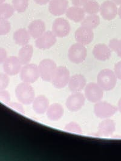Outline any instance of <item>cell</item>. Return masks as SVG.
Wrapping results in <instances>:
<instances>
[{
  "label": "cell",
  "instance_id": "obj_1",
  "mask_svg": "<svg viewBox=\"0 0 121 161\" xmlns=\"http://www.w3.org/2000/svg\"><path fill=\"white\" fill-rule=\"evenodd\" d=\"M15 92L18 100L23 105H29L32 104L35 98L34 88L30 83L23 81L18 85Z\"/></svg>",
  "mask_w": 121,
  "mask_h": 161
},
{
  "label": "cell",
  "instance_id": "obj_2",
  "mask_svg": "<svg viewBox=\"0 0 121 161\" xmlns=\"http://www.w3.org/2000/svg\"><path fill=\"white\" fill-rule=\"evenodd\" d=\"M97 83L105 91L113 90L117 83V77L114 71L110 69H104L97 75Z\"/></svg>",
  "mask_w": 121,
  "mask_h": 161
},
{
  "label": "cell",
  "instance_id": "obj_3",
  "mask_svg": "<svg viewBox=\"0 0 121 161\" xmlns=\"http://www.w3.org/2000/svg\"><path fill=\"white\" fill-rule=\"evenodd\" d=\"M70 73L68 68L64 66L57 67L52 77V85L57 89H62L69 83Z\"/></svg>",
  "mask_w": 121,
  "mask_h": 161
},
{
  "label": "cell",
  "instance_id": "obj_4",
  "mask_svg": "<svg viewBox=\"0 0 121 161\" xmlns=\"http://www.w3.org/2000/svg\"><path fill=\"white\" fill-rule=\"evenodd\" d=\"M38 67L41 79L44 81H51L52 77L57 68L55 61L50 58H45L39 62Z\"/></svg>",
  "mask_w": 121,
  "mask_h": 161
},
{
  "label": "cell",
  "instance_id": "obj_5",
  "mask_svg": "<svg viewBox=\"0 0 121 161\" xmlns=\"http://www.w3.org/2000/svg\"><path fill=\"white\" fill-rule=\"evenodd\" d=\"M118 107L106 101H99L94 105V113L99 119H105L113 116L118 111Z\"/></svg>",
  "mask_w": 121,
  "mask_h": 161
},
{
  "label": "cell",
  "instance_id": "obj_6",
  "mask_svg": "<svg viewBox=\"0 0 121 161\" xmlns=\"http://www.w3.org/2000/svg\"><path fill=\"white\" fill-rule=\"evenodd\" d=\"M21 80L27 83H34L39 77L38 67L34 63H29L24 65L19 72Z\"/></svg>",
  "mask_w": 121,
  "mask_h": 161
},
{
  "label": "cell",
  "instance_id": "obj_7",
  "mask_svg": "<svg viewBox=\"0 0 121 161\" xmlns=\"http://www.w3.org/2000/svg\"><path fill=\"white\" fill-rule=\"evenodd\" d=\"M67 55L71 62L79 64L86 60L87 56V50L84 45L76 43L70 46Z\"/></svg>",
  "mask_w": 121,
  "mask_h": 161
},
{
  "label": "cell",
  "instance_id": "obj_8",
  "mask_svg": "<svg viewBox=\"0 0 121 161\" xmlns=\"http://www.w3.org/2000/svg\"><path fill=\"white\" fill-rule=\"evenodd\" d=\"M84 96L90 102L96 103L103 98L104 90L97 83L90 82L85 87Z\"/></svg>",
  "mask_w": 121,
  "mask_h": 161
},
{
  "label": "cell",
  "instance_id": "obj_9",
  "mask_svg": "<svg viewBox=\"0 0 121 161\" xmlns=\"http://www.w3.org/2000/svg\"><path fill=\"white\" fill-rule=\"evenodd\" d=\"M86 102L85 96L81 92H72L67 97L66 106L71 112H77L84 106Z\"/></svg>",
  "mask_w": 121,
  "mask_h": 161
},
{
  "label": "cell",
  "instance_id": "obj_10",
  "mask_svg": "<svg viewBox=\"0 0 121 161\" xmlns=\"http://www.w3.org/2000/svg\"><path fill=\"white\" fill-rule=\"evenodd\" d=\"M71 27L69 22L64 18L55 19L52 25V32L58 38H64L69 35Z\"/></svg>",
  "mask_w": 121,
  "mask_h": 161
},
{
  "label": "cell",
  "instance_id": "obj_11",
  "mask_svg": "<svg viewBox=\"0 0 121 161\" xmlns=\"http://www.w3.org/2000/svg\"><path fill=\"white\" fill-rule=\"evenodd\" d=\"M100 14L104 19L111 21L116 17L118 9L112 0H107L100 5Z\"/></svg>",
  "mask_w": 121,
  "mask_h": 161
},
{
  "label": "cell",
  "instance_id": "obj_12",
  "mask_svg": "<svg viewBox=\"0 0 121 161\" xmlns=\"http://www.w3.org/2000/svg\"><path fill=\"white\" fill-rule=\"evenodd\" d=\"M22 65L18 57L10 56L3 63V70L9 76H14L20 72Z\"/></svg>",
  "mask_w": 121,
  "mask_h": 161
},
{
  "label": "cell",
  "instance_id": "obj_13",
  "mask_svg": "<svg viewBox=\"0 0 121 161\" xmlns=\"http://www.w3.org/2000/svg\"><path fill=\"white\" fill-rule=\"evenodd\" d=\"M56 36L52 31L45 32L42 36L35 41V46L37 48L45 50L51 48L56 43Z\"/></svg>",
  "mask_w": 121,
  "mask_h": 161
},
{
  "label": "cell",
  "instance_id": "obj_14",
  "mask_svg": "<svg viewBox=\"0 0 121 161\" xmlns=\"http://www.w3.org/2000/svg\"><path fill=\"white\" fill-rule=\"evenodd\" d=\"M75 38L77 43L86 46L92 42L94 39V33L92 29L81 26L76 31Z\"/></svg>",
  "mask_w": 121,
  "mask_h": 161
},
{
  "label": "cell",
  "instance_id": "obj_15",
  "mask_svg": "<svg viewBox=\"0 0 121 161\" xmlns=\"http://www.w3.org/2000/svg\"><path fill=\"white\" fill-rule=\"evenodd\" d=\"M116 130V123L112 119H105L100 122L97 127V136L99 137H109Z\"/></svg>",
  "mask_w": 121,
  "mask_h": 161
},
{
  "label": "cell",
  "instance_id": "obj_16",
  "mask_svg": "<svg viewBox=\"0 0 121 161\" xmlns=\"http://www.w3.org/2000/svg\"><path fill=\"white\" fill-rule=\"evenodd\" d=\"M68 0H50L49 5V10L54 16H60L66 14L68 9Z\"/></svg>",
  "mask_w": 121,
  "mask_h": 161
},
{
  "label": "cell",
  "instance_id": "obj_17",
  "mask_svg": "<svg viewBox=\"0 0 121 161\" xmlns=\"http://www.w3.org/2000/svg\"><path fill=\"white\" fill-rule=\"evenodd\" d=\"M86 85V79L81 74H75L70 77L68 83L69 88L71 92H81Z\"/></svg>",
  "mask_w": 121,
  "mask_h": 161
},
{
  "label": "cell",
  "instance_id": "obj_18",
  "mask_svg": "<svg viewBox=\"0 0 121 161\" xmlns=\"http://www.w3.org/2000/svg\"><path fill=\"white\" fill-rule=\"evenodd\" d=\"M112 51L111 49L107 45L104 43H99L94 46L92 53L96 59L105 62L110 58Z\"/></svg>",
  "mask_w": 121,
  "mask_h": 161
},
{
  "label": "cell",
  "instance_id": "obj_19",
  "mask_svg": "<svg viewBox=\"0 0 121 161\" xmlns=\"http://www.w3.org/2000/svg\"><path fill=\"white\" fill-rule=\"evenodd\" d=\"M50 106V102L47 97L44 95H40L35 97L32 102V108L35 113L44 114Z\"/></svg>",
  "mask_w": 121,
  "mask_h": 161
},
{
  "label": "cell",
  "instance_id": "obj_20",
  "mask_svg": "<svg viewBox=\"0 0 121 161\" xmlns=\"http://www.w3.org/2000/svg\"><path fill=\"white\" fill-rule=\"evenodd\" d=\"M45 24L41 19H35L32 21L28 26V31L30 36L37 39L45 32Z\"/></svg>",
  "mask_w": 121,
  "mask_h": 161
},
{
  "label": "cell",
  "instance_id": "obj_21",
  "mask_svg": "<svg viewBox=\"0 0 121 161\" xmlns=\"http://www.w3.org/2000/svg\"><path fill=\"white\" fill-rule=\"evenodd\" d=\"M64 109L63 107L58 103H55L50 105L48 108L46 115L47 118L53 122L58 121L63 117Z\"/></svg>",
  "mask_w": 121,
  "mask_h": 161
},
{
  "label": "cell",
  "instance_id": "obj_22",
  "mask_svg": "<svg viewBox=\"0 0 121 161\" xmlns=\"http://www.w3.org/2000/svg\"><path fill=\"white\" fill-rule=\"evenodd\" d=\"M85 13L83 8L78 6H73L67 9L66 15L70 20L75 23H79L85 18Z\"/></svg>",
  "mask_w": 121,
  "mask_h": 161
},
{
  "label": "cell",
  "instance_id": "obj_23",
  "mask_svg": "<svg viewBox=\"0 0 121 161\" xmlns=\"http://www.w3.org/2000/svg\"><path fill=\"white\" fill-rule=\"evenodd\" d=\"M34 54V47L31 45H26L22 46L18 53V57L23 65L30 62Z\"/></svg>",
  "mask_w": 121,
  "mask_h": 161
},
{
  "label": "cell",
  "instance_id": "obj_24",
  "mask_svg": "<svg viewBox=\"0 0 121 161\" xmlns=\"http://www.w3.org/2000/svg\"><path fill=\"white\" fill-rule=\"evenodd\" d=\"M30 35L27 30L24 28H20L13 33V40L17 45L23 46L28 45L30 40Z\"/></svg>",
  "mask_w": 121,
  "mask_h": 161
},
{
  "label": "cell",
  "instance_id": "obj_25",
  "mask_svg": "<svg viewBox=\"0 0 121 161\" xmlns=\"http://www.w3.org/2000/svg\"><path fill=\"white\" fill-rule=\"evenodd\" d=\"M100 24V18L97 14L90 15L84 18L81 21V26L94 29L97 27Z\"/></svg>",
  "mask_w": 121,
  "mask_h": 161
},
{
  "label": "cell",
  "instance_id": "obj_26",
  "mask_svg": "<svg viewBox=\"0 0 121 161\" xmlns=\"http://www.w3.org/2000/svg\"><path fill=\"white\" fill-rule=\"evenodd\" d=\"M83 9L88 15H94L100 11V5L95 0H88L83 6Z\"/></svg>",
  "mask_w": 121,
  "mask_h": 161
},
{
  "label": "cell",
  "instance_id": "obj_27",
  "mask_svg": "<svg viewBox=\"0 0 121 161\" xmlns=\"http://www.w3.org/2000/svg\"><path fill=\"white\" fill-rule=\"evenodd\" d=\"M13 6L8 3H3L0 5V19H8L11 18L15 12Z\"/></svg>",
  "mask_w": 121,
  "mask_h": 161
},
{
  "label": "cell",
  "instance_id": "obj_28",
  "mask_svg": "<svg viewBox=\"0 0 121 161\" xmlns=\"http://www.w3.org/2000/svg\"><path fill=\"white\" fill-rule=\"evenodd\" d=\"M12 6L18 13L24 12L29 6V0H12Z\"/></svg>",
  "mask_w": 121,
  "mask_h": 161
},
{
  "label": "cell",
  "instance_id": "obj_29",
  "mask_svg": "<svg viewBox=\"0 0 121 161\" xmlns=\"http://www.w3.org/2000/svg\"><path fill=\"white\" fill-rule=\"evenodd\" d=\"M108 46L112 51L116 53L117 55L121 58V40L112 39L109 42Z\"/></svg>",
  "mask_w": 121,
  "mask_h": 161
},
{
  "label": "cell",
  "instance_id": "obj_30",
  "mask_svg": "<svg viewBox=\"0 0 121 161\" xmlns=\"http://www.w3.org/2000/svg\"><path fill=\"white\" fill-rule=\"evenodd\" d=\"M64 130L70 133L81 134L82 133V130L81 126L75 122H71L67 124L64 127Z\"/></svg>",
  "mask_w": 121,
  "mask_h": 161
},
{
  "label": "cell",
  "instance_id": "obj_31",
  "mask_svg": "<svg viewBox=\"0 0 121 161\" xmlns=\"http://www.w3.org/2000/svg\"><path fill=\"white\" fill-rule=\"evenodd\" d=\"M11 29L10 23L8 19H0V36H6L9 34Z\"/></svg>",
  "mask_w": 121,
  "mask_h": 161
},
{
  "label": "cell",
  "instance_id": "obj_32",
  "mask_svg": "<svg viewBox=\"0 0 121 161\" xmlns=\"http://www.w3.org/2000/svg\"><path fill=\"white\" fill-rule=\"evenodd\" d=\"M9 75L5 72H0V91L6 90L9 85Z\"/></svg>",
  "mask_w": 121,
  "mask_h": 161
},
{
  "label": "cell",
  "instance_id": "obj_33",
  "mask_svg": "<svg viewBox=\"0 0 121 161\" xmlns=\"http://www.w3.org/2000/svg\"><path fill=\"white\" fill-rule=\"evenodd\" d=\"M9 106V107L11 108L12 109L17 111L18 112L24 114H25V111L23 106L22 105L21 103H18V102H9L8 104Z\"/></svg>",
  "mask_w": 121,
  "mask_h": 161
},
{
  "label": "cell",
  "instance_id": "obj_34",
  "mask_svg": "<svg viewBox=\"0 0 121 161\" xmlns=\"http://www.w3.org/2000/svg\"><path fill=\"white\" fill-rule=\"evenodd\" d=\"M10 95L8 91L5 90L0 91V102L8 105L10 102Z\"/></svg>",
  "mask_w": 121,
  "mask_h": 161
},
{
  "label": "cell",
  "instance_id": "obj_35",
  "mask_svg": "<svg viewBox=\"0 0 121 161\" xmlns=\"http://www.w3.org/2000/svg\"><path fill=\"white\" fill-rule=\"evenodd\" d=\"M114 72L117 79L121 80V61L115 64L114 67Z\"/></svg>",
  "mask_w": 121,
  "mask_h": 161
},
{
  "label": "cell",
  "instance_id": "obj_36",
  "mask_svg": "<svg viewBox=\"0 0 121 161\" xmlns=\"http://www.w3.org/2000/svg\"><path fill=\"white\" fill-rule=\"evenodd\" d=\"M8 58V53L3 47H0V64H3Z\"/></svg>",
  "mask_w": 121,
  "mask_h": 161
},
{
  "label": "cell",
  "instance_id": "obj_37",
  "mask_svg": "<svg viewBox=\"0 0 121 161\" xmlns=\"http://www.w3.org/2000/svg\"><path fill=\"white\" fill-rule=\"evenodd\" d=\"M87 1L88 0H71V3L74 6L82 7L85 4Z\"/></svg>",
  "mask_w": 121,
  "mask_h": 161
},
{
  "label": "cell",
  "instance_id": "obj_38",
  "mask_svg": "<svg viewBox=\"0 0 121 161\" xmlns=\"http://www.w3.org/2000/svg\"><path fill=\"white\" fill-rule=\"evenodd\" d=\"M34 1L36 4L40 6H43L49 3L50 0H34Z\"/></svg>",
  "mask_w": 121,
  "mask_h": 161
},
{
  "label": "cell",
  "instance_id": "obj_39",
  "mask_svg": "<svg viewBox=\"0 0 121 161\" xmlns=\"http://www.w3.org/2000/svg\"><path fill=\"white\" fill-rule=\"evenodd\" d=\"M118 109L121 114V98L119 100L118 103Z\"/></svg>",
  "mask_w": 121,
  "mask_h": 161
},
{
  "label": "cell",
  "instance_id": "obj_40",
  "mask_svg": "<svg viewBox=\"0 0 121 161\" xmlns=\"http://www.w3.org/2000/svg\"><path fill=\"white\" fill-rule=\"evenodd\" d=\"M112 1L116 5L121 6V0H112Z\"/></svg>",
  "mask_w": 121,
  "mask_h": 161
},
{
  "label": "cell",
  "instance_id": "obj_41",
  "mask_svg": "<svg viewBox=\"0 0 121 161\" xmlns=\"http://www.w3.org/2000/svg\"><path fill=\"white\" fill-rule=\"evenodd\" d=\"M118 14L119 17V18L121 19V6L119 7V8L118 9Z\"/></svg>",
  "mask_w": 121,
  "mask_h": 161
},
{
  "label": "cell",
  "instance_id": "obj_42",
  "mask_svg": "<svg viewBox=\"0 0 121 161\" xmlns=\"http://www.w3.org/2000/svg\"><path fill=\"white\" fill-rule=\"evenodd\" d=\"M5 1H6V0H0V5L2 4H3V3H4Z\"/></svg>",
  "mask_w": 121,
  "mask_h": 161
}]
</instances>
